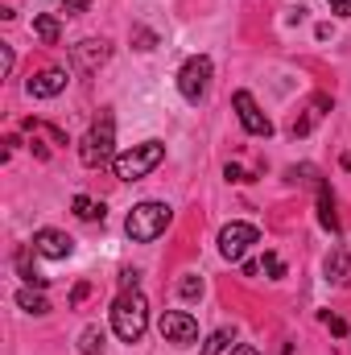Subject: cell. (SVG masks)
I'll return each instance as SVG.
<instances>
[{
    "label": "cell",
    "instance_id": "cell-11",
    "mask_svg": "<svg viewBox=\"0 0 351 355\" xmlns=\"http://www.w3.org/2000/svg\"><path fill=\"white\" fill-rule=\"evenodd\" d=\"M67 71H58V67H50V71H42V75H33L29 79V95L33 99H54L58 91H67Z\"/></svg>",
    "mask_w": 351,
    "mask_h": 355
},
{
    "label": "cell",
    "instance_id": "cell-1",
    "mask_svg": "<svg viewBox=\"0 0 351 355\" xmlns=\"http://www.w3.org/2000/svg\"><path fill=\"white\" fill-rule=\"evenodd\" d=\"M112 331L124 343H141L149 331V302L141 289H120V297L112 302Z\"/></svg>",
    "mask_w": 351,
    "mask_h": 355
},
{
    "label": "cell",
    "instance_id": "cell-16",
    "mask_svg": "<svg viewBox=\"0 0 351 355\" xmlns=\"http://www.w3.org/2000/svg\"><path fill=\"white\" fill-rule=\"evenodd\" d=\"M17 306H21L25 314H37V318L50 314V302H46L42 293H33V289H21V293H17Z\"/></svg>",
    "mask_w": 351,
    "mask_h": 355
},
{
    "label": "cell",
    "instance_id": "cell-8",
    "mask_svg": "<svg viewBox=\"0 0 351 355\" xmlns=\"http://www.w3.org/2000/svg\"><path fill=\"white\" fill-rule=\"evenodd\" d=\"M33 252L46 257V261H67L75 252V240L58 227H42V232H33Z\"/></svg>",
    "mask_w": 351,
    "mask_h": 355
},
{
    "label": "cell",
    "instance_id": "cell-27",
    "mask_svg": "<svg viewBox=\"0 0 351 355\" xmlns=\"http://www.w3.org/2000/svg\"><path fill=\"white\" fill-rule=\"evenodd\" d=\"M323 322H327V327H331L335 335H348V322H343L339 314H323Z\"/></svg>",
    "mask_w": 351,
    "mask_h": 355
},
{
    "label": "cell",
    "instance_id": "cell-20",
    "mask_svg": "<svg viewBox=\"0 0 351 355\" xmlns=\"http://www.w3.org/2000/svg\"><path fill=\"white\" fill-rule=\"evenodd\" d=\"M232 347V331H215L207 343H203V355H219V352H228Z\"/></svg>",
    "mask_w": 351,
    "mask_h": 355
},
{
    "label": "cell",
    "instance_id": "cell-10",
    "mask_svg": "<svg viewBox=\"0 0 351 355\" xmlns=\"http://www.w3.org/2000/svg\"><path fill=\"white\" fill-rule=\"evenodd\" d=\"M71 54H75V71H95V67H103V62H108V54H112V50H108V42H103V37H87V42H79Z\"/></svg>",
    "mask_w": 351,
    "mask_h": 355
},
{
    "label": "cell",
    "instance_id": "cell-14",
    "mask_svg": "<svg viewBox=\"0 0 351 355\" xmlns=\"http://www.w3.org/2000/svg\"><path fill=\"white\" fill-rule=\"evenodd\" d=\"M33 33H37V42H42V46H58L62 25H58V17H33Z\"/></svg>",
    "mask_w": 351,
    "mask_h": 355
},
{
    "label": "cell",
    "instance_id": "cell-15",
    "mask_svg": "<svg viewBox=\"0 0 351 355\" xmlns=\"http://www.w3.org/2000/svg\"><path fill=\"white\" fill-rule=\"evenodd\" d=\"M327 107H331V95H314V99H310V112H306V120H298L289 132H293V137H306V132H310V124H314V120H318Z\"/></svg>",
    "mask_w": 351,
    "mask_h": 355
},
{
    "label": "cell",
    "instance_id": "cell-2",
    "mask_svg": "<svg viewBox=\"0 0 351 355\" xmlns=\"http://www.w3.org/2000/svg\"><path fill=\"white\" fill-rule=\"evenodd\" d=\"M170 219H174V211L166 202H137L124 219V232H128L132 244H153L170 227Z\"/></svg>",
    "mask_w": 351,
    "mask_h": 355
},
{
    "label": "cell",
    "instance_id": "cell-25",
    "mask_svg": "<svg viewBox=\"0 0 351 355\" xmlns=\"http://www.w3.org/2000/svg\"><path fill=\"white\" fill-rule=\"evenodd\" d=\"M0 75H12V46H0Z\"/></svg>",
    "mask_w": 351,
    "mask_h": 355
},
{
    "label": "cell",
    "instance_id": "cell-12",
    "mask_svg": "<svg viewBox=\"0 0 351 355\" xmlns=\"http://www.w3.org/2000/svg\"><path fill=\"white\" fill-rule=\"evenodd\" d=\"M323 268H327V281L331 285H351V252L348 248H331Z\"/></svg>",
    "mask_w": 351,
    "mask_h": 355
},
{
    "label": "cell",
    "instance_id": "cell-6",
    "mask_svg": "<svg viewBox=\"0 0 351 355\" xmlns=\"http://www.w3.org/2000/svg\"><path fill=\"white\" fill-rule=\"evenodd\" d=\"M261 240V232L252 227V223H228L223 232H219V252H223V261H244V252L252 248Z\"/></svg>",
    "mask_w": 351,
    "mask_h": 355
},
{
    "label": "cell",
    "instance_id": "cell-17",
    "mask_svg": "<svg viewBox=\"0 0 351 355\" xmlns=\"http://www.w3.org/2000/svg\"><path fill=\"white\" fill-rule=\"evenodd\" d=\"M79 352L83 355H103V327H87L79 335Z\"/></svg>",
    "mask_w": 351,
    "mask_h": 355
},
{
    "label": "cell",
    "instance_id": "cell-3",
    "mask_svg": "<svg viewBox=\"0 0 351 355\" xmlns=\"http://www.w3.org/2000/svg\"><path fill=\"white\" fill-rule=\"evenodd\" d=\"M162 157H166V145H162V141H145V145L124 149V153L112 162V170H116L120 182H137V178L153 174V170L162 166Z\"/></svg>",
    "mask_w": 351,
    "mask_h": 355
},
{
    "label": "cell",
    "instance_id": "cell-7",
    "mask_svg": "<svg viewBox=\"0 0 351 355\" xmlns=\"http://www.w3.org/2000/svg\"><path fill=\"white\" fill-rule=\"evenodd\" d=\"M232 107H236L244 132H252V137H273V120L257 107V99H252L248 91H236V95H232Z\"/></svg>",
    "mask_w": 351,
    "mask_h": 355
},
{
    "label": "cell",
    "instance_id": "cell-21",
    "mask_svg": "<svg viewBox=\"0 0 351 355\" xmlns=\"http://www.w3.org/2000/svg\"><path fill=\"white\" fill-rule=\"evenodd\" d=\"M264 272L277 281V277H285V265H281V257L277 252H264Z\"/></svg>",
    "mask_w": 351,
    "mask_h": 355
},
{
    "label": "cell",
    "instance_id": "cell-18",
    "mask_svg": "<svg viewBox=\"0 0 351 355\" xmlns=\"http://www.w3.org/2000/svg\"><path fill=\"white\" fill-rule=\"evenodd\" d=\"M75 215L87 219V223H95V219H103L108 211H103V202H91L87 194H75Z\"/></svg>",
    "mask_w": 351,
    "mask_h": 355
},
{
    "label": "cell",
    "instance_id": "cell-23",
    "mask_svg": "<svg viewBox=\"0 0 351 355\" xmlns=\"http://www.w3.org/2000/svg\"><path fill=\"white\" fill-rule=\"evenodd\" d=\"M198 293H203V281H198V277H186V281H182V297H186V302H194Z\"/></svg>",
    "mask_w": 351,
    "mask_h": 355
},
{
    "label": "cell",
    "instance_id": "cell-29",
    "mask_svg": "<svg viewBox=\"0 0 351 355\" xmlns=\"http://www.w3.org/2000/svg\"><path fill=\"white\" fill-rule=\"evenodd\" d=\"M223 178H228V182H248V178H244V170H240V166H228V170H223Z\"/></svg>",
    "mask_w": 351,
    "mask_h": 355
},
{
    "label": "cell",
    "instance_id": "cell-13",
    "mask_svg": "<svg viewBox=\"0 0 351 355\" xmlns=\"http://www.w3.org/2000/svg\"><path fill=\"white\" fill-rule=\"evenodd\" d=\"M318 223L327 232H339V215H335V194L327 182H318Z\"/></svg>",
    "mask_w": 351,
    "mask_h": 355
},
{
    "label": "cell",
    "instance_id": "cell-19",
    "mask_svg": "<svg viewBox=\"0 0 351 355\" xmlns=\"http://www.w3.org/2000/svg\"><path fill=\"white\" fill-rule=\"evenodd\" d=\"M17 268H21V277H25L29 285H37V289L46 285V277H37V272H33V261H29V248H21V252H17Z\"/></svg>",
    "mask_w": 351,
    "mask_h": 355
},
{
    "label": "cell",
    "instance_id": "cell-22",
    "mask_svg": "<svg viewBox=\"0 0 351 355\" xmlns=\"http://www.w3.org/2000/svg\"><path fill=\"white\" fill-rule=\"evenodd\" d=\"M58 4H62L67 17H83V12L91 8V0H58Z\"/></svg>",
    "mask_w": 351,
    "mask_h": 355
},
{
    "label": "cell",
    "instance_id": "cell-9",
    "mask_svg": "<svg viewBox=\"0 0 351 355\" xmlns=\"http://www.w3.org/2000/svg\"><path fill=\"white\" fill-rule=\"evenodd\" d=\"M162 335L174 343V347H190L198 339V322L186 314V310H166L162 314Z\"/></svg>",
    "mask_w": 351,
    "mask_h": 355
},
{
    "label": "cell",
    "instance_id": "cell-30",
    "mask_svg": "<svg viewBox=\"0 0 351 355\" xmlns=\"http://www.w3.org/2000/svg\"><path fill=\"white\" fill-rule=\"evenodd\" d=\"M232 355H261L257 347H248V343H240V347H232Z\"/></svg>",
    "mask_w": 351,
    "mask_h": 355
},
{
    "label": "cell",
    "instance_id": "cell-26",
    "mask_svg": "<svg viewBox=\"0 0 351 355\" xmlns=\"http://www.w3.org/2000/svg\"><path fill=\"white\" fill-rule=\"evenodd\" d=\"M137 281H141L137 268H124V272H120V289H137Z\"/></svg>",
    "mask_w": 351,
    "mask_h": 355
},
{
    "label": "cell",
    "instance_id": "cell-24",
    "mask_svg": "<svg viewBox=\"0 0 351 355\" xmlns=\"http://www.w3.org/2000/svg\"><path fill=\"white\" fill-rule=\"evenodd\" d=\"M153 46H157V37L149 29H137V50H153Z\"/></svg>",
    "mask_w": 351,
    "mask_h": 355
},
{
    "label": "cell",
    "instance_id": "cell-4",
    "mask_svg": "<svg viewBox=\"0 0 351 355\" xmlns=\"http://www.w3.org/2000/svg\"><path fill=\"white\" fill-rule=\"evenodd\" d=\"M112 145H116V120H112V112H99V120L91 124V132L83 137V145H79L83 166L87 170H99V166L116 162L112 157Z\"/></svg>",
    "mask_w": 351,
    "mask_h": 355
},
{
    "label": "cell",
    "instance_id": "cell-5",
    "mask_svg": "<svg viewBox=\"0 0 351 355\" xmlns=\"http://www.w3.org/2000/svg\"><path fill=\"white\" fill-rule=\"evenodd\" d=\"M207 87H211V58H207V54L186 58L182 71H178V91H182V99H186V103H198V99L207 95Z\"/></svg>",
    "mask_w": 351,
    "mask_h": 355
},
{
    "label": "cell",
    "instance_id": "cell-28",
    "mask_svg": "<svg viewBox=\"0 0 351 355\" xmlns=\"http://www.w3.org/2000/svg\"><path fill=\"white\" fill-rule=\"evenodd\" d=\"M331 4V12H339V17H351V0H327Z\"/></svg>",
    "mask_w": 351,
    "mask_h": 355
}]
</instances>
